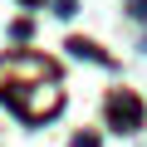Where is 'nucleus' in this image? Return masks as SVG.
<instances>
[{"instance_id":"1","label":"nucleus","mask_w":147,"mask_h":147,"mask_svg":"<svg viewBox=\"0 0 147 147\" xmlns=\"http://www.w3.org/2000/svg\"><path fill=\"white\" fill-rule=\"evenodd\" d=\"M108 118H113V127L127 132V127L142 123V103H137L132 93H113V98H108Z\"/></svg>"},{"instance_id":"2","label":"nucleus","mask_w":147,"mask_h":147,"mask_svg":"<svg viewBox=\"0 0 147 147\" xmlns=\"http://www.w3.org/2000/svg\"><path fill=\"white\" fill-rule=\"evenodd\" d=\"M25 5H39V0H25Z\"/></svg>"}]
</instances>
